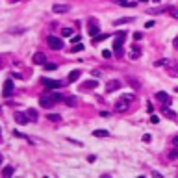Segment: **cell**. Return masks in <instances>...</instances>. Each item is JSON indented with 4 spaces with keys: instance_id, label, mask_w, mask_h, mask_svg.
Listing matches in <instances>:
<instances>
[{
    "instance_id": "603a6c76",
    "label": "cell",
    "mask_w": 178,
    "mask_h": 178,
    "mask_svg": "<svg viewBox=\"0 0 178 178\" xmlns=\"http://www.w3.org/2000/svg\"><path fill=\"white\" fill-rule=\"evenodd\" d=\"M2 174H4L6 178H8V176H11V174H13V167H11V165H8V167H4V171H2Z\"/></svg>"
},
{
    "instance_id": "7402d4cb",
    "label": "cell",
    "mask_w": 178,
    "mask_h": 178,
    "mask_svg": "<svg viewBox=\"0 0 178 178\" xmlns=\"http://www.w3.org/2000/svg\"><path fill=\"white\" fill-rule=\"evenodd\" d=\"M65 102H67V106H76L78 104V98L76 97H67Z\"/></svg>"
},
{
    "instance_id": "44dd1931",
    "label": "cell",
    "mask_w": 178,
    "mask_h": 178,
    "mask_svg": "<svg viewBox=\"0 0 178 178\" xmlns=\"http://www.w3.org/2000/svg\"><path fill=\"white\" fill-rule=\"evenodd\" d=\"M80 74H82L80 71H72V72L69 74V82H76V80L80 78Z\"/></svg>"
},
{
    "instance_id": "ee69618b",
    "label": "cell",
    "mask_w": 178,
    "mask_h": 178,
    "mask_svg": "<svg viewBox=\"0 0 178 178\" xmlns=\"http://www.w3.org/2000/svg\"><path fill=\"white\" fill-rule=\"evenodd\" d=\"M174 91H176V93H178V87H176V89H174Z\"/></svg>"
},
{
    "instance_id": "4fadbf2b",
    "label": "cell",
    "mask_w": 178,
    "mask_h": 178,
    "mask_svg": "<svg viewBox=\"0 0 178 178\" xmlns=\"http://www.w3.org/2000/svg\"><path fill=\"white\" fill-rule=\"evenodd\" d=\"M134 17H124V19H117V20H113V26H121V24H128V22H132Z\"/></svg>"
},
{
    "instance_id": "ffe728a7",
    "label": "cell",
    "mask_w": 178,
    "mask_h": 178,
    "mask_svg": "<svg viewBox=\"0 0 178 178\" xmlns=\"http://www.w3.org/2000/svg\"><path fill=\"white\" fill-rule=\"evenodd\" d=\"M113 52L117 54V56H121V54H122V43H117V41H115V45H113Z\"/></svg>"
},
{
    "instance_id": "277c9868",
    "label": "cell",
    "mask_w": 178,
    "mask_h": 178,
    "mask_svg": "<svg viewBox=\"0 0 178 178\" xmlns=\"http://www.w3.org/2000/svg\"><path fill=\"white\" fill-rule=\"evenodd\" d=\"M43 84L50 89H58V87H63L67 82H61V80H50V78H43Z\"/></svg>"
},
{
    "instance_id": "d6986e66",
    "label": "cell",
    "mask_w": 178,
    "mask_h": 178,
    "mask_svg": "<svg viewBox=\"0 0 178 178\" xmlns=\"http://www.w3.org/2000/svg\"><path fill=\"white\" fill-rule=\"evenodd\" d=\"M128 84L132 85V87H135V89H139V87H141V82H139L137 78H128Z\"/></svg>"
},
{
    "instance_id": "b9f144b4",
    "label": "cell",
    "mask_w": 178,
    "mask_h": 178,
    "mask_svg": "<svg viewBox=\"0 0 178 178\" xmlns=\"http://www.w3.org/2000/svg\"><path fill=\"white\" fill-rule=\"evenodd\" d=\"M154 2H161V0H154Z\"/></svg>"
},
{
    "instance_id": "cb8c5ba5",
    "label": "cell",
    "mask_w": 178,
    "mask_h": 178,
    "mask_svg": "<svg viewBox=\"0 0 178 178\" xmlns=\"http://www.w3.org/2000/svg\"><path fill=\"white\" fill-rule=\"evenodd\" d=\"M108 37V33H98V35H95L93 37V43H98V41H104Z\"/></svg>"
},
{
    "instance_id": "ac0fdd59",
    "label": "cell",
    "mask_w": 178,
    "mask_h": 178,
    "mask_svg": "<svg viewBox=\"0 0 178 178\" xmlns=\"http://www.w3.org/2000/svg\"><path fill=\"white\" fill-rule=\"evenodd\" d=\"M26 113H28V119H30V121H37V109L30 108V109H28Z\"/></svg>"
},
{
    "instance_id": "836d02e7",
    "label": "cell",
    "mask_w": 178,
    "mask_h": 178,
    "mask_svg": "<svg viewBox=\"0 0 178 178\" xmlns=\"http://www.w3.org/2000/svg\"><path fill=\"white\" fill-rule=\"evenodd\" d=\"M102 56H104V58H111V52H109V50H104V52H102Z\"/></svg>"
},
{
    "instance_id": "ba28073f",
    "label": "cell",
    "mask_w": 178,
    "mask_h": 178,
    "mask_svg": "<svg viewBox=\"0 0 178 178\" xmlns=\"http://www.w3.org/2000/svg\"><path fill=\"white\" fill-rule=\"evenodd\" d=\"M33 63H35V65H45L46 63V56L43 52H35V54H33Z\"/></svg>"
},
{
    "instance_id": "8d00e7d4",
    "label": "cell",
    "mask_w": 178,
    "mask_h": 178,
    "mask_svg": "<svg viewBox=\"0 0 178 178\" xmlns=\"http://www.w3.org/2000/svg\"><path fill=\"white\" fill-rule=\"evenodd\" d=\"M141 37H143V35H141V33H139V32H137V33H134V39H137V41H139Z\"/></svg>"
},
{
    "instance_id": "e575fe53",
    "label": "cell",
    "mask_w": 178,
    "mask_h": 178,
    "mask_svg": "<svg viewBox=\"0 0 178 178\" xmlns=\"http://www.w3.org/2000/svg\"><path fill=\"white\" fill-rule=\"evenodd\" d=\"M147 109H148V113H152L154 111V106L152 104H147Z\"/></svg>"
},
{
    "instance_id": "f1b7e54d",
    "label": "cell",
    "mask_w": 178,
    "mask_h": 178,
    "mask_svg": "<svg viewBox=\"0 0 178 178\" xmlns=\"http://www.w3.org/2000/svg\"><path fill=\"white\" fill-rule=\"evenodd\" d=\"M124 37H126V33H124V32H121L119 35H117V39H115V41H117V43H122V41H124Z\"/></svg>"
},
{
    "instance_id": "30bf717a",
    "label": "cell",
    "mask_w": 178,
    "mask_h": 178,
    "mask_svg": "<svg viewBox=\"0 0 178 178\" xmlns=\"http://www.w3.org/2000/svg\"><path fill=\"white\" fill-rule=\"evenodd\" d=\"M13 93V82L11 80H6L4 82V97H9Z\"/></svg>"
},
{
    "instance_id": "8992f818",
    "label": "cell",
    "mask_w": 178,
    "mask_h": 178,
    "mask_svg": "<svg viewBox=\"0 0 178 178\" xmlns=\"http://www.w3.org/2000/svg\"><path fill=\"white\" fill-rule=\"evenodd\" d=\"M52 11L54 13H69L71 11V6L69 4H54L52 6Z\"/></svg>"
},
{
    "instance_id": "484cf974",
    "label": "cell",
    "mask_w": 178,
    "mask_h": 178,
    "mask_svg": "<svg viewBox=\"0 0 178 178\" xmlns=\"http://www.w3.org/2000/svg\"><path fill=\"white\" fill-rule=\"evenodd\" d=\"M121 98H124L126 102H132V100L135 98V95H134V93H126V95H122V97H121Z\"/></svg>"
},
{
    "instance_id": "83f0119b",
    "label": "cell",
    "mask_w": 178,
    "mask_h": 178,
    "mask_svg": "<svg viewBox=\"0 0 178 178\" xmlns=\"http://www.w3.org/2000/svg\"><path fill=\"white\" fill-rule=\"evenodd\" d=\"M61 35L69 37V35H72V30H71V28H63V30H61Z\"/></svg>"
},
{
    "instance_id": "5b68a950",
    "label": "cell",
    "mask_w": 178,
    "mask_h": 178,
    "mask_svg": "<svg viewBox=\"0 0 178 178\" xmlns=\"http://www.w3.org/2000/svg\"><path fill=\"white\" fill-rule=\"evenodd\" d=\"M117 89H121V80H109L106 84V91L108 93H113V91H117Z\"/></svg>"
},
{
    "instance_id": "7a4b0ae2",
    "label": "cell",
    "mask_w": 178,
    "mask_h": 178,
    "mask_svg": "<svg viewBox=\"0 0 178 178\" xmlns=\"http://www.w3.org/2000/svg\"><path fill=\"white\" fill-rule=\"evenodd\" d=\"M46 43H48V46L52 50H61V48H63V41H61V37L48 35V37H46Z\"/></svg>"
},
{
    "instance_id": "d590c367",
    "label": "cell",
    "mask_w": 178,
    "mask_h": 178,
    "mask_svg": "<svg viewBox=\"0 0 178 178\" xmlns=\"http://www.w3.org/2000/svg\"><path fill=\"white\" fill-rule=\"evenodd\" d=\"M150 139H152V137H150V135H148V134H147V135H143V141H145V143H148Z\"/></svg>"
},
{
    "instance_id": "60d3db41",
    "label": "cell",
    "mask_w": 178,
    "mask_h": 178,
    "mask_svg": "<svg viewBox=\"0 0 178 178\" xmlns=\"http://www.w3.org/2000/svg\"><path fill=\"white\" fill-rule=\"evenodd\" d=\"M9 2H19V0H9Z\"/></svg>"
},
{
    "instance_id": "d4e9b609",
    "label": "cell",
    "mask_w": 178,
    "mask_h": 178,
    "mask_svg": "<svg viewBox=\"0 0 178 178\" xmlns=\"http://www.w3.org/2000/svg\"><path fill=\"white\" fill-rule=\"evenodd\" d=\"M167 158H169V160H178V148H174V150H171V152L167 154Z\"/></svg>"
},
{
    "instance_id": "7c38bea8",
    "label": "cell",
    "mask_w": 178,
    "mask_h": 178,
    "mask_svg": "<svg viewBox=\"0 0 178 178\" xmlns=\"http://www.w3.org/2000/svg\"><path fill=\"white\" fill-rule=\"evenodd\" d=\"M141 56V48L139 46H132V50H130V59H139Z\"/></svg>"
},
{
    "instance_id": "7bdbcfd3",
    "label": "cell",
    "mask_w": 178,
    "mask_h": 178,
    "mask_svg": "<svg viewBox=\"0 0 178 178\" xmlns=\"http://www.w3.org/2000/svg\"><path fill=\"white\" fill-rule=\"evenodd\" d=\"M141 2H148V0H141Z\"/></svg>"
},
{
    "instance_id": "d6a6232c",
    "label": "cell",
    "mask_w": 178,
    "mask_h": 178,
    "mask_svg": "<svg viewBox=\"0 0 178 178\" xmlns=\"http://www.w3.org/2000/svg\"><path fill=\"white\" fill-rule=\"evenodd\" d=\"M152 26H154V20H148V22H147V24H145V28H147V30H148V28H152Z\"/></svg>"
},
{
    "instance_id": "3957f363",
    "label": "cell",
    "mask_w": 178,
    "mask_h": 178,
    "mask_svg": "<svg viewBox=\"0 0 178 178\" xmlns=\"http://www.w3.org/2000/svg\"><path fill=\"white\" fill-rule=\"evenodd\" d=\"M87 28H89V35H91V37L98 35V32H100V26L97 22V19H89L87 20Z\"/></svg>"
},
{
    "instance_id": "1f68e13d",
    "label": "cell",
    "mask_w": 178,
    "mask_h": 178,
    "mask_svg": "<svg viewBox=\"0 0 178 178\" xmlns=\"http://www.w3.org/2000/svg\"><path fill=\"white\" fill-rule=\"evenodd\" d=\"M158 121H160V119H158V115H152V117H150V122H152V124H156Z\"/></svg>"
},
{
    "instance_id": "52a82bcc",
    "label": "cell",
    "mask_w": 178,
    "mask_h": 178,
    "mask_svg": "<svg viewBox=\"0 0 178 178\" xmlns=\"http://www.w3.org/2000/svg\"><path fill=\"white\" fill-rule=\"evenodd\" d=\"M128 106H130V104H128L124 98H119L117 102H115V106H113V108H115V111H126Z\"/></svg>"
},
{
    "instance_id": "74e56055",
    "label": "cell",
    "mask_w": 178,
    "mask_h": 178,
    "mask_svg": "<svg viewBox=\"0 0 178 178\" xmlns=\"http://www.w3.org/2000/svg\"><path fill=\"white\" fill-rule=\"evenodd\" d=\"M173 143H174V145L178 147V135H176V137H173Z\"/></svg>"
},
{
    "instance_id": "e0dca14e",
    "label": "cell",
    "mask_w": 178,
    "mask_h": 178,
    "mask_svg": "<svg viewBox=\"0 0 178 178\" xmlns=\"http://www.w3.org/2000/svg\"><path fill=\"white\" fill-rule=\"evenodd\" d=\"M93 135H95V137H108L109 132H108V130H95Z\"/></svg>"
},
{
    "instance_id": "f35d334b",
    "label": "cell",
    "mask_w": 178,
    "mask_h": 178,
    "mask_svg": "<svg viewBox=\"0 0 178 178\" xmlns=\"http://www.w3.org/2000/svg\"><path fill=\"white\" fill-rule=\"evenodd\" d=\"M174 46H176V48H178V37L174 39Z\"/></svg>"
},
{
    "instance_id": "f546056e",
    "label": "cell",
    "mask_w": 178,
    "mask_h": 178,
    "mask_svg": "<svg viewBox=\"0 0 178 178\" xmlns=\"http://www.w3.org/2000/svg\"><path fill=\"white\" fill-rule=\"evenodd\" d=\"M45 69L46 71H54L56 69V63H45Z\"/></svg>"
},
{
    "instance_id": "4dcf8cb0",
    "label": "cell",
    "mask_w": 178,
    "mask_h": 178,
    "mask_svg": "<svg viewBox=\"0 0 178 178\" xmlns=\"http://www.w3.org/2000/svg\"><path fill=\"white\" fill-rule=\"evenodd\" d=\"M80 50H84V45H76V46H72V52H80Z\"/></svg>"
},
{
    "instance_id": "4316f807",
    "label": "cell",
    "mask_w": 178,
    "mask_h": 178,
    "mask_svg": "<svg viewBox=\"0 0 178 178\" xmlns=\"http://www.w3.org/2000/svg\"><path fill=\"white\" fill-rule=\"evenodd\" d=\"M46 119H50L52 122H58V121H61V115H56V113H50Z\"/></svg>"
},
{
    "instance_id": "9a60e30c",
    "label": "cell",
    "mask_w": 178,
    "mask_h": 178,
    "mask_svg": "<svg viewBox=\"0 0 178 178\" xmlns=\"http://www.w3.org/2000/svg\"><path fill=\"white\" fill-rule=\"evenodd\" d=\"M119 6H122V8H134L135 2H132V0H115Z\"/></svg>"
},
{
    "instance_id": "9c48e42d",
    "label": "cell",
    "mask_w": 178,
    "mask_h": 178,
    "mask_svg": "<svg viewBox=\"0 0 178 178\" xmlns=\"http://www.w3.org/2000/svg\"><path fill=\"white\" fill-rule=\"evenodd\" d=\"M15 121L19 122V124H26V122H28V113L15 111Z\"/></svg>"
},
{
    "instance_id": "ab89813d",
    "label": "cell",
    "mask_w": 178,
    "mask_h": 178,
    "mask_svg": "<svg viewBox=\"0 0 178 178\" xmlns=\"http://www.w3.org/2000/svg\"><path fill=\"white\" fill-rule=\"evenodd\" d=\"M0 163H2V154H0Z\"/></svg>"
},
{
    "instance_id": "5bb4252c",
    "label": "cell",
    "mask_w": 178,
    "mask_h": 178,
    "mask_svg": "<svg viewBox=\"0 0 178 178\" xmlns=\"http://www.w3.org/2000/svg\"><path fill=\"white\" fill-rule=\"evenodd\" d=\"M156 98H158V100H161V102H167V104H171V98H169V95H167V93H163V91L156 93Z\"/></svg>"
},
{
    "instance_id": "2e32d148",
    "label": "cell",
    "mask_w": 178,
    "mask_h": 178,
    "mask_svg": "<svg viewBox=\"0 0 178 178\" xmlns=\"http://www.w3.org/2000/svg\"><path fill=\"white\" fill-rule=\"evenodd\" d=\"M98 85V82L97 80H87V82H84L82 84V89H89V87H97Z\"/></svg>"
},
{
    "instance_id": "6da1fadb",
    "label": "cell",
    "mask_w": 178,
    "mask_h": 178,
    "mask_svg": "<svg viewBox=\"0 0 178 178\" xmlns=\"http://www.w3.org/2000/svg\"><path fill=\"white\" fill-rule=\"evenodd\" d=\"M67 97H63L61 93H48V95H43V97L39 98V104L46 108V109H50L52 106H56L58 102H65Z\"/></svg>"
},
{
    "instance_id": "8fae6325",
    "label": "cell",
    "mask_w": 178,
    "mask_h": 178,
    "mask_svg": "<svg viewBox=\"0 0 178 178\" xmlns=\"http://www.w3.org/2000/svg\"><path fill=\"white\" fill-rule=\"evenodd\" d=\"M161 113L165 115V117H169V119H176V113L171 108H167V106H161Z\"/></svg>"
}]
</instances>
